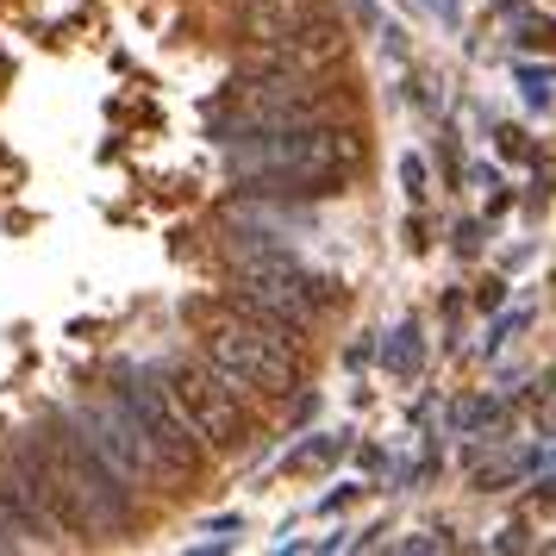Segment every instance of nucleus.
Returning <instances> with one entry per match:
<instances>
[{
  "instance_id": "obj_1",
  "label": "nucleus",
  "mask_w": 556,
  "mask_h": 556,
  "mask_svg": "<svg viewBox=\"0 0 556 556\" xmlns=\"http://www.w3.org/2000/svg\"><path fill=\"white\" fill-rule=\"evenodd\" d=\"M7 469L31 494V506L56 531H126L131 526V481L106 469V456L70 419H45L7 444Z\"/></svg>"
},
{
  "instance_id": "obj_2",
  "label": "nucleus",
  "mask_w": 556,
  "mask_h": 556,
  "mask_svg": "<svg viewBox=\"0 0 556 556\" xmlns=\"http://www.w3.org/2000/svg\"><path fill=\"white\" fill-rule=\"evenodd\" d=\"M206 363L226 381L251 388V394H288L301 381V363H294V338L276 331L256 313H219L206 319Z\"/></svg>"
},
{
  "instance_id": "obj_3",
  "label": "nucleus",
  "mask_w": 556,
  "mask_h": 556,
  "mask_svg": "<svg viewBox=\"0 0 556 556\" xmlns=\"http://www.w3.org/2000/svg\"><path fill=\"white\" fill-rule=\"evenodd\" d=\"M363 138L351 126H326V119H301V126L276 131H244V144H231V169L244 176H344Z\"/></svg>"
},
{
  "instance_id": "obj_4",
  "label": "nucleus",
  "mask_w": 556,
  "mask_h": 556,
  "mask_svg": "<svg viewBox=\"0 0 556 556\" xmlns=\"http://www.w3.org/2000/svg\"><path fill=\"white\" fill-rule=\"evenodd\" d=\"M163 394L181 406V419L194 426V438H206L213 451L251 444V419L238 406V381H226L213 363H169L163 369Z\"/></svg>"
},
{
  "instance_id": "obj_5",
  "label": "nucleus",
  "mask_w": 556,
  "mask_h": 556,
  "mask_svg": "<svg viewBox=\"0 0 556 556\" xmlns=\"http://www.w3.org/2000/svg\"><path fill=\"white\" fill-rule=\"evenodd\" d=\"M106 401H113V406H119V413L131 419V426L144 431V444H151V451L163 456L169 469H176V476H188V469L201 463V438H194V426L181 419V406L169 401L156 381H144V376H131V369H119Z\"/></svg>"
},
{
  "instance_id": "obj_6",
  "label": "nucleus",
  "mask_w": 556,
  "mask_h": 556,
  "mask_svg": "<svg viewBox=\"0 0 556 556\" xmlns=\"http://www.w3.org/2000/svg\"><path fill=\"white\" fill-rule=\"evenodd\" d=\"M226 106L238 113V131H276V126H301V119H326V94L306 88V76H288V70H263V76L231 81Z\"/></svg>"
},
{
  "instance_id": "obj_7",
  "label": "nucleus",
  "mask_w": 556,
  "mask_h": 556,
  "mask_svg": "<svg viewBox=\"0 0 556 556\" xmlns=\"http://www.w3.org/2000/svg\"><path fill=\"white\" fill-rule=\"evenodd\" d=\"M63 419L106 456V469H113L119 481H176V469L144 444V431L131 426L113 401H81L76 413H63Z\"/></svg>"
},
{
  "instance_id": "obj_8",
  "label": "nucleus",
  "mask_w": 556,
  "mask_h": 556,
  "mask_svg": "<svg viewBox=\"0 0 556 556\" xmlns=\"http://www.w3.org/2000/svg\"><path fill=\"white\" fill-rule=\"evenodd\" d=\"M344 45H351V31L338 26V20H306V26H294L288 38H276V45H256L251 51V70H288V76H319V70H331L338 56H344Z\"/></svg>"
},
{
  "instance_id": "obj_9",
  "label": "nucleus",
  "mask_w": 556,
  "mask_h": 556,
  "mask_svg": "<svg viewBox=\"0 0 556 556\" xmlns=\"http://www.w3.org/2000/svg\"><path fill=\"white\" fill-rule=\"evenodd\" d=\"M319 13H326V0H244V7H238V26H244L251 45H276V38H288L294 26L319 20Z\"/></svg>"
},
{
  "instance_id": "obj_10",
  "label": "nucleus",
  "mask_w": 556,
  "mask_h": 556,
  "mask_svg": "<svg viewBox=\"0 0 556 556\" xmlns=\"http://www.w3.org/2000/svg\"><path fill=\"white\" fill-rule=\"evenodd\" d=\"M381 363H388V376H419V363H426V338H419V326L394 331L388 351H381Z\"/></svg>"
},
{
  "instance_id": "obj_11",
  "label": "nucleus",
  "mask_w": 556,
  "mask_h": 556,
  "mask_svg": "<svg viewBox=\"0 0 556 556\" xmlns=\"http://www.w3.org/2000/svg\"><path fill=\"white\" fill-rule=\"evenodd\" d=\"M344 456V438H313V444H301V451L288 456V469H326V463H338Z\"/></svg>"
},
{
  "instance_id": "obj_12",
  "label": "nucleus",
  "mask_w": 556,
  "mask_h": 556,
  "mask_svg": "<svg viewBox=\"0 0 556 556\" xmlns=\"http://www.w3.org/2000/svg\"><path fill=\"white\" fill-rule=\"evenodd\" d=\"M501 419V406L488 401V394H476V401H463L456 406V431H476V426H494Z\"/></svg>"
},
{
  "instance_id": "obj_13",
  "label": "nucleus",
  "mask_w": 556,
  "mask_h": 556,
  "mask_svg": "<svg viewBox=\"0 0 556 556\" xmlns=\"http://www.w3.org/2000/svg\"><path fill=\"white\" fill-rule=\"evenodd\" d=\"M401 551H451V538H444V531H438V538H431V531H413V538H401Z\"/></svg>"
},
{
  "instance_id": "obj_14",
  "label": "nucleus",
  "mask_w": 556,
  "mask_h": 556,
  "mask_svg": "<svg viewBox=\"0 0 556 556\" xmlns=\"http://www.w3.org/2000/svg\"><path fill=\"white\" fill-rule=\"evenodd\" d=\"M401 176H406V188H413V194H426V163H419V156H406Z\"/></svg>"
}]
</instances>
